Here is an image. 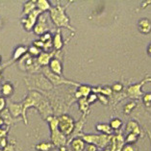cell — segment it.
I'll return each instance as SVG.
<instances>
[{"mask_svg":"<svg viewBox=\"0 0 151 151\" xmlns=\"http://www.w3.org/2000/svg\"><path fill=\"white\" fill-rule=\"evenodd\" d=\"M58 125L60 127V130L63 134L68 135L72 131L74 125H73V120L70 118L68 116H62L61 118L58 119Z\"/></svg>","mask_w":151,"mask_h":151,"instance_id":"6da1fadb","label":"cell"},{"mask_svg":"<svg viewBox=\"0 0 151 151\" xmlns=\"http://www.w3.org/2000/svg\"><path fill=\"white\" fill-rule=\"evenodd\" d=\"M51 17L54 20V22L58 25V26H67V17H65L64 12L61 9V7H57L55 9L51 10Z\"/></svg>","mask_w":151,"mask_h":151,"instance_id":"7a4b0ae2","label":"cell"},{"mask_svg":"<svg viewBox=\"0 0 151 151\" xmlns=\"http://www.w3.org/2000/svg\"><path fill=\"white\" fill-rule=\"evenodd\" d=\"M84 140H86L89 143H95L97 145L103 147L108 143L110 137H108L107 135H100V136H93V135H92V136H85Z\"/></svg>","mask_w":151,"mask_h":151,"instance_id":"3957f363","label":"cell"},{"mask_svg":"<svg viewBox=\"0 0 151 151\" xmlns=\"http://www.w3.org/2000/svg\"><path fill=\"white\" fill-rule=\"evenodd\" d=\"M40 13H42V11H40V10L33 11V12L29 15V17H28L27 19L23 20V22L25 23V28H26L27 30H30L31 28H32V26L34 25V23L36 22V18H37L38 15H39Z\"/></svg>","mask_w":151,"mask_h":151,"instance_id":"277c9868","label":"cell"},{"mask_svg":"<svg viewBox=\"0 0 151 151\" xmlns=\"http://www.w3.org/2000/svg\"><path fill=\"white\" fill-rule=\"evenodd\" d=\"M145 81L141 82V84H138V85H135V86H131L129 87V89L127 90L128 94L130 95V97H135V98H137V97H139L141 94V89L140 88L143 86V84L144 83Z\"/></svg>","mask_w":151,"mask_h":151,"instance_id":"5b68a950","label":"cell"},{"mask_svg":"<svg viewBox=\"0 0 151 151\" xmlns=\"http://www.w3.org/2000/svg\"><path fill=\"white\" fill-rule=\"evenodd\" d=\"M139 29L141 33L143 34H148L151 31V22L146 19V18H143V19H141L139 21Z\"/></svg>","mask_w":151,"mask_h":151,"instance_id":"8992f818","label":"cell"},{"mask_svg":"<svg viewBox=\"0 0 151 151\" xmlns=\"http://www.w3.org/2000/svg\"><path fill=\"white\" fill-rule=\"evenodd\" d=\"M50 68H51V70L54 72L55 74L60 75L62 73L61 63H60L57 59H54V60H52L51 61V63H50Z\"/></svg>","mask_w":151,"mask_h":151,"instance_id":"52a82bcc","label":"cell"},{"mask_svg":"<svg viewBox=\"0 0 151 151\" xmlns=\"http://www.w3.org/2000/svg\"><path fill=\"white\" fill-rule=\"evenodd\" d=\"M72 148H73L74 151H83L84 147H85V144H84V141H81L79 139H76L72 141V144H71Z\"/></svg>","mask_w":151,"mask_h":151,"instance_id":"ba28073f","label":"cell"},{"mask_svg":"<svg viewBox=\"0 0 151 151\" xmlns=\"http://www.w3.org/2000/svg\"><path fill=\"white\" fill-rule=\"evenodd\" d=\"M127 131L131 132V133H133V134H136V135L140 133L139 126H138V124L135 121H130L127 124Z\"/></svg>","mask_w":151,"mask_h":151,"instance_id":"9c48e42d","label":"cell"},{"mask_svg":"<svg viewBox=\"0 0 151 151\" xmlns=\"http://www.w3.org/2000/svg\"><path fill=\"white\" fill-rule=\"evenodd\" d=\"M40 19L42 20H40L39 24L35 27V32L37 34H42V32H45L46 30V25L45 24V18H40Z\"/></svg>","mask_w":151,"mask_h":151,"instance_id":"30bf717a","label":"cell"},{"mask_svg":"<svg viewBox=\"0 0 151 151\" xmlns=\"http://www.w3.org/2000/svg\"><path fill=\"white\" fill-rule=\"evenodd\" d=\"M52 56V54H46V53H42V54H40V56L39 57V63L40 65H45L48 64V62H49V59L50 57Z\"/></svg>","mask_w":151,"mask_h":151,"instance_id":"8fae6325","label":"cell"},{"mask_svg":"<svg viewBox=\"0 0 151 151\" xmlns=\"http://www.w3.org/2000/svg\"><path fill=\"white\" fill-rule=\"evenodd\" d=\"M96 128H97V130L104 132V133H106V134H111V132H112L111 127L107 124H98L96 126Z\"/></svg>","mask_w":151,"mask_h":151,"instance_id":"7c38bea8","label":"cell"},{"mask_svg":"<svg viewBox=\"0 0 151 151\" xmlns=\"http://www.w3.org/2000/svg\"><path fill=\"white\" fill-rule=\"evenodd\" d=\"M38 7L40 8V11H45L47 9H49V4L48 2L45 1V0H40V1H38Z\"/></svg>","mask_w":151,"mask_h":151,"instance_id":"4fadbf2b","label":"cell"},{"mask_svg":"<svg viewBox=\"0 0 151 151\" xmlns=\"http://www.w3.org/2000/svg\"><path fill=\"white\" fill-rule=\"evenodd\" d=\"M80 93H76V96L77 97H80V95H84V96H87L89 94L90 89L89 87H81L80 88Z\"/></svg>","mask_w":151,"mask_h":151,"instance_id":"5bb4252c","label":"cell"},{"mask_svg":"<svg viewBox=\"0 0 151 151\" xmlns=\"http://www.w3.org/2000/svg\"><path fill=\"white\" fill-rule=\"evenodd\" d=\"M13 92V88L10 84H5L3 86V89H2V93L4 95H10Z\"/></svg>","mask_w":151,"mask_h":151,"instance_id":"9a60e30c","label":"cell"},{"mask_svg":"<svg viewBox=\"0 0 151 151\" xmlns=\"http://www.w3.org/2000/svg\"><path fill=\"white\" fill-rule=\"evenodd\" d=\"M62 40H61V36H60V32L57 33V35L55 36V39H54V45L57 49L61 48L62 47Z\"/></svg>","mask_w":151,"mask_h":151,"instance_id":"2e32d148","label":"cell"},{"mask_svg":"<svg viewBox=\"0 0 151 151\" xmlns=\"http://www.w3.org/2000/svg\"><path fill=\"white\" fill-rule=\"evenodd\" d=\"M121 125H122V122L120 119H118V118H115L111 121V127L113 129H118Z\"/></svg>","mask_w":151,"mask_h":151,"instance_id":"e0dca14e","label":"cell"},{"mask_svg":"<svg viewBox=\"0 0 151 151\" xmlns=\"http://www.w3.org/2000/svg\"><path fill=\"white\" fill-rule=\"evenodd\" d=\"M35 7V5L32 4V2L26 3L24 7V14H31L33 12V9Z\"/></svg>","mask_w":151,"mask_h":151,"instance_id":"ac0fdd59","label":"cell"},{"mask_svg":"<svg viewBox=\"0 0 151 151\" xmlns=\"http://www.w3.org/2000/svg\"><path fill=\"white\" fill-rule=\"evenodd\" d=\"M26 51V48L25 47H18V48L15 50V56H14V59L17 60L19 56H21L23 53Z\"/></svg>","mask_w":151,"mask_h":151,"instance_id":"d6986e66","label":"cell"},{"mask_svg":"<svg viewBox=\"0 0 151 151\" xmlns=\"http://www.w3.org/2000/svg\"><path fill=\"white\" fill-rule=\"evenodd\" d=\"M52 145H51V144H49V143H40V144H39V145L37 146V148L40 149V150H42V151H48V149Z\"/></svg>","mask_w":151,"mask_h":151,"instance_id":"ffe728a7","label":"cell"},{"mask_svg":"<svg viewBox=\"0 0 151 151\" xmlns=\"http://www.w3.org/2000/svg\"><path fill=\"white\" fill-rule=\"evenodd\" d=\"M136 106V104H135L134 102H131V103H128V104L124 107V112L126 113V114H129V113H130V111L132 109L134 108V107Z\"/></svg>","mask_w":151,"mask_h":151,"instance_id":"44dd1931","label":"cell"},{"mask_svg":"<svg viewBox=\"0 0 151 151\" xmlns=\"http://www.w3.org/2000/svg\"><path fill=\"white\" fill-rule=\"evenodd\" d=\"M136 140H137V135L131 133V134L128 135L126 141H127V143H134V141H136Z\"/></svg>","mask_w":151,"mask_h":151,"instance_id":"7402d4cb","label":"cell"},{"mask_svg":"<svg viewBox=\"0 0 151 151\" xmlns=\"http://www.w3.org/2000/svg\"><path fill=\"white\" fill-rule=\"evenodd\" d=\"M29 51L31 54H33V55H37L40 53V50H39V48H37V47H31L29 49Z\"/></svg>","mask_w":151,"mask_h":151,"instance_id":"603a6c76","label":"cell"},{"mask_svg":"<svg viewBox=\"0 0 151 151\" xmlns=\"http://www.w3.org/2000/svg\"><path fill=\"white\" fill-rule=\"evenodd\" d=\"M113 89H114V90H116V92H119V90L122 89V86L120 84H116V85H114Z\"/></svg>","mask_w":151,"mask_h":151,"instance_id":"cb8c5ba5","label":"cell"},{"mask_svg":"<svg viewBox=\"0 0 151 151\" xmlns=\"http://www.w3.org/2000/svg\"><path fill=\"white\" fill-rule=\"evenodd\" d=\"M143 100H144V102L145 103H149L151 101V94H146V95L144 96Z\"/></svg>","mask_w":151,"mask_h":151,"instance_id":"d4e9b609","label":"cell"},{"mask_svg":"<svg viewBox=\"0 0 151 151\" xmlns=\"http://www.w3.org/2000/svg\"><path fill=\"white\" fill-rule=\"evenodd\" d=\"M123 151H134V149H133V147H132L131 145H127V146L124 147Z\"/></svg>","mask_w":151,"mask_h":151,"instance_id":"484cf974","label":"cell"},{"mask_svg":"<svg viewBox=\"0 0 151 151\" xmlns=\"http://www.w3.org/2000/svg\"><path fill=\"white\" fill-rule=\"evenodd\" d=\"M88 151H96V147L94 145H90L88 147Z\"/></svg>","mask_w":151,"mask_h":151,"instance_id":"4316f807","label":"cell"},{"mask_svg":"<svg viewBox=\"0 0 151 151\" xmlns=\"http://www.w3.org/2000/svg\"><path fill=\"white\" fill-rule=\"evenodd\" d=\"M147 52H148V54L151 56V43L149 45V46H148V48H147Z\"/></svg>","mask_w":151,"mask_h":151,"instance_id":"83f0119b","label":"cell"}]
</instances>
